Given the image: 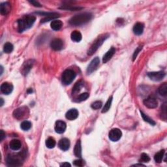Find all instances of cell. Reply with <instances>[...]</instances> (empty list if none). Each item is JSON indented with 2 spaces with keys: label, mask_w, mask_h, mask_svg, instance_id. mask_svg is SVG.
<instances>
[{
  "label": "cell",
  "mask_w": 167,
  "mask_h": 167,
  "mask_svg": "<svg viewBox=\"0 0 167 167\" xmlns=\"http://www.w3.org/2000/svg\"><path fill=\"white\" fill-rule=\"evenodd\" d=\"M1 93L5 95H9L10 94L13 90V86L11 84L8 83V82H4L1 85Z\"/></svg>",
  "instance_id": "12"
},
{
  "label": "cell",
  "mask_w": 167,
  "mask_h": 167,
  "mask_svg": "<svg viewBox=\"0 0 167 167\" xmlns=\"http://www.w3.org/2000/svg\"><path fill=\"white\" fill-rule=\"evenodd\" d=\"M74 153L76 157H81V156H82V147H81L80 140H78V141H77V142H76V145H75L74 149Z\"/></svg>",
  "instance_id": "22"
},
{
  "label": "cell",
  "mask_w": 167,
  "mask_h": 167,
  "mask_svg": "<svg viewBox=\"0 0 167 167\" xmlns=\"http://www.w3.org/2000/svg\"><path fill=\"white\" fill-rule=\"evenodd\" d=\"M21 129L24 130H28L31 129V123L29 121H24L20 125Z\"/></svg>",
  "instance_id": "31"
},
{
  "label": "cell",
  "mask_w": 167,
  "mask_h": 167,
  "mask_svg": "<svg viewBox=\"0 0 167 167\" xmlns=\"http://www.w3.org/2000/svg\"><path fill=\"white\" fill-rule=\"evenodd\" d=\"M13 50V45L11 44V43H7L5 44L3 47V51L7 53V54H9V53L12 52Z\"/></svg>",
  "instance_id": "30"
},
{
  "label": "cell",
  "mask_w": 167,
  "mask_h": 167,
  "mask_svg": "<svg viewBox=\"0 0 167 167\" xmlns=\"http://www.w3.org/2000/svg\"><path fill=\"white\" fill-rule=\"evenodd\" d=\"M133 166H144V165H143V164H134V165Z\"/></svg>",
  "instance_id": "43"
},
{
  "label": "cell",
  "mask_w": 167,
  "mask_h": 167,
  "mask_svg": "<svg viewBox=\"0 0 167 167\" xmlns=\"http://www.w3.org/2000/svg\"><path fill=\"white\" fill-rule=\"evenodd\" d=\"M60 9H66V10H71V11H77V10H80V9H82V7H72L70 5H65L64 7H61Z\"/></svg>",
  "instance_id": "33"
},
{
  "label": "cell",
  "mask_w": 167,
  "mask_h": 167,
  "mask_svg": "<svg viewBox=\"0 0 167 167\" xmlns=\"http://www.w3.org/2000/svg\"><path fill=\"white\" fill-rule=\"evenodd\" d=\"M11 11V5L8 2H5L0 5V12L3 15H7Z\"/></svg>",
  "instance_id": "17"
},
{
  "label": "cell",
  "mask_w": 167,
  "mask_h": 167,
  "mask_svg": "<svg viewBox=\"0 0 167 167\" xmlns=\"http://www.w3.org/2000/svg\"><path fill=\"white\" fill-rule=\"evenodd\" d=\"M140 161L144 162V163H147V162L150 161V157L147 154L143 153H142L141 156H140Z\"/></svg>",
  "instance_id": "36"
},
{
  "label": "cell",
  "mask_w": 167,
  "mask_h": 167,
  "mask_svg": "<svg viewBox=\"0 0 167 167\" xmlns=\"http://www.w3.org/2000/svg\"><path fill=\"white\" fill-rule=\"evenodd\" d=\"M50 47L54 50H60L64 47V43L60 39H54L50 43Z\"/></svg>",
  "instance_id": "11"
},
{
  "label": "cell",
  "mask_w": 167,
  "mask_h": 167,
  "mask_svg": "<svg viewBox=\"0 0 167 167\" xmlns=\"http://www.w3.org/2000/svg\"><path fill=\"white\" fill-rule=\"evenodd\" d=\"M100 63V59L98 57H96L90 62V64L88 65V68H87V73L91 74L92 73L93 71L97 69V67Z\"/></svg>",
  "instance_id": "10"
},
{
  "label": "cell",
  "mask_w": 167,
  "mask_h": 167,
  "mask_svg": "<svg viewBox=\"0 0 167 167\" xmlns=\"http://www.w3.org/2000/svg\"><path fill=\"white\" fill-rule=\"evenodd\" d=\"M158 92L162 96H166L167 95V84L166 82L160 86L158 89Z\"/></svg>",
  "instance_id": "26"
},
{
  "label": "cell",
  "mask_w": 167,
  "mask_h": 167,
  "mask_svg": "<svg viewBox=\"0 0 167 167\" xmlns=\"http://www.w3.org/2000/svg\"><path fill=\"white\" fill-rule=\"evenodd\" d=\"M142 49V47L141 46V47H138L136 50H135V52H134V54H133V60L134 61V60L136 59L137 57V55L138 54H139V53L141 51V50Z\"/></svg>",
  "instance_id": "38"
},
{
  "label": "cell",
  "mask_w": 167,
  "mask_h": 167,
  "mask_svg": "<svg viewBox=\"0 0 167 167\" xmlns=\"http://www.w3.org/2000/svg\"><path fill=\"white\" fill-rule=\"evenodd\" d=\"M164 150H161L160 151L157 153L154 156V159L155 161L157 163H160L163 161V159L164 157Z\"/></svg>",
  "instance_id": "24"
},
{
  "label": "cell",
  "mask_w": 167,
  "mask_h": 167,
  "mask_svg": "<svg viewBox=\"0 0 167 167\" xmlns=\"http://www.w3.org/2000/svg\"><path fill=\"white\" fill-rule=\"evenodd\" d=\"M65 117L67 120H76L77 118L78 117V110L75 108H72V109L69 110L68 112L65 114Z\"/></svg>",
  "instance_id": "15"
},
{
  "label": "cell",
  "mask_w": 167,
  "mask_h": 167,
  "mask_svg": "<svg viewBox=\"0 0 167 167\" xmlns=\"http://www.w3.org/2000/svg\"><path fill=\"white\" fill-rule=\"evenodd\" d=\"M108 136H109V139L112 140V141L117 142L121 139V137H122V133L121 131V130H120L119 129L115 128V129H112L110 130Z\"/></svg>",
  "instance_id": "8"
},
{
  "label": "cell",
  "mask_w": 167,
  "mask_h": 167,
  "mask_svg": "<svg viewBox=\"0 0 167 167\" xmlns=\"http://www.w3.org/2000/svg\"><path fill=\"white\" fill-rule=\"evenodd\" d=\"M0 100H1V106H3V99L2 98H1L0 99Z\"/></svg>",
  "instance_id": "42"
},
{
  "label": "cell",
  "mask_w": 167,
  "mask_h": 167,
  "mask_svg": "<svg viewBox=\"0 0 167 167\" xmlns=\"http://www.w3.org/2000/svg\"><path fill=\"white\" fill-rule=\"evenodd\" d=\"M71 38L74 42H80L82 40V34L78 31H74L71 33Z\"/></svg>",
  "instance_id": "23"
},
{
  "label": "cell",
  "mask_w": 167,
  "mask_h": 167,
  "mask_svg": "<svg viewBox=\"0 0 167 167\" xmlns=\"http://www.w3.org/2000/svg\"><path fill=\"white\" fill-rule=\"evenodd\" d=\"M102 105H103L102 102H101V101H97L92 103V105H91V108L95 110H97V109H99V108H101Z\"/></svg>",
  "instance_id": "34"
},
{
  "label": "cell",
  "mask_w": 167,
  "mask_h": 167,
  "mask_svg": "<svg viewBox=\"0 0 167 167\" xmlns=\"http://www.w3.org/2000/svg\"><path fill=\"white\" fill-rule=\"evenodd\" d=\"M161 117L164 121L166 120V103H164L161 106Z\"/></svg>",
  "instance_id": "32"
},
{
  "label": "cell",
  "mask_w": 167,
  "mask_h": 167,
  "mask_svg": "<svg viewBox=\"0 0 167 167\" xmlns=\"http://www.w3.org/2000/svg\"><path fill=\"white\" fill-rule=\"evenodd\" d=\"M36 20L35 16L31 15H26L17 21L18 31L19 32H23L28 29L30 28Z\"/></svg>",
  "instance_id": "1"
},
{
  "label": "cell",
  "mask_w": 167,
  "mask_h": 167,
  "mask_svg": "<svg viewBox=\"0 0 167 167\" xmlns=\"http://www.w3.org/2000/svg\"><path fill=\"white\" fill-rule=\"evenodd\" d=\"M63 26V23L61 20H54L50 24V26L53 30L54 31H59L62 28Z\"/></svg>",
  "instance_id": "21"
},
{
  "label": "cell",
  "mask_w": 167,
  "mask_h": 167,
  "mask_svg": "<svg viewBox=\"0 0 167 167\" xmlns=\"http://www.w3.org/2000/svg\"><path fill=\"white\" fill-rule=\"evenodd\" d=\"M144 105L149 108H156L158 106V101L153 96H149L144 101Z\"/></svg>",
  "instance_id": "9"
},
{
  "label": "cell",
  "mask_w": 167,
  "mask_h": 167,
  "mask_svg": "<svg viewBox=\"0 0 167 167\" xmlns=\"http://www.w3.org/2000/svg\"><path fill=\"white\" fill-rule=\"evenodd\" d=\"M23 161L24 157L20 154H9L6 159L7 165L9 166H20Z\"/></svg>",
  "instance_id": "3"
},
{
  "label": "cell",
  "mask_w": 167,
  "mask_h": 167,
  "mask_svg": "<svg viewBox=\"0 0 167 167\" xmlns=\"http://www.w3.org/2000/svg\"><path fill=\"white\" fill-rule=\"evenodd\" d=\"M116 52V49L114 47H112L110 49L108 50V51L106 53V54L104 55L103 58V62L104 64H106L107 63L109 60L112 57V56L114 55Z\"/></svg>",
  "instance_id": "19"
},
{
  "label": "cell",
  "mask_w": 167,
  "mask_h": 167,
  "mask_svg": "<svg viewBox=\"0 0 167 167\" xmlns=\"http://www.w3.org/2000/svg\"><path fill=\"white\" fill-rule=\"evenodd\" d=\"M88 97H89V93H84L80 94V95L78 96V97L77 98V99H78V101H79V102H81V101H84L86 100Z\"/></svg>",
  "instance_id": "35"
},
{
  "label": "cell",
  "mask_w": 167,
  "mask_h": 167,
  "mask_svg": "<svg viewBox=\"0 0 167 167\" xmlns=\"http://www.w3.org/2000/svg\"><path fill=\"white\" fill-rule=\"evenodd\" d=\"M58 146L63 151H67L70 147V142L69 139H62L59 140L58 143Z\"/></svg>",
  "instance_id": "16"
},
{
  "label": "cell",
  "mask_w": 167,
  "mask_h": 167,
  "mask_svg": "<svg viewBox=\"0 0 167 167\" xmlns=\"http://www.w3.org/2000/svg\"><path fill=\"white\" fill-rule=\"evenodd\" d=\"M0 69H1V75L2 74H3V67L1 66V68H0Z\"/></svg>",
  "instance_id": "44"
},
{
  "label": "cell",
  "mask_w": 167,
  "mask_h": 167,
  "mask_svg": "<svg viewBox=\"0 0 167 167\" xmlns=\"http://www.w3.org/2000/svg\"><path fill=\"white\" fill-rule=\"evenodd\" d=\"M29 114V109L26 106H22L16 109L13 112V116L16 119L21 120L23 119L26 116H27Z\"/></svg>",
  "instance_id": "6"
},
{
  "label": "cell",
  "mask_w": 167,
  "mask_h": 167,
  "mask_svg": "<svg viewBox=\"0 0 167 167\" xmlns=\"http://www.w3.org/2000/svg\"><path fill=\"white\" fill-rule=\"evenodd\" d=\"M33 65V61L31 59L28 60L27 62H26L24 63L23 66L22 67V73L24 75H27L28 74V72H30L31 69L32 68Z\"/></svg>",
  "instance_id": "13"
},
{
  "label": "cell",
  "mask_w": 167,
  "mask_h": 167,
  "mask_svg": "<svg viewBox=\"0 0 167 167\" xmlns=\"http://www.w3.org/2000/svg\"><path fill=\"white\" fill-rule=\"evenodd\" d=\"M31 4H32L33 6H35V7H41V5L39 3V2L37 1H29Z\"/></svg>",
  "instance_id": "39"
},
{
  "label": "cell",
  "mask_w": 167,
  "mask_h": 167,
  "mask_svg": "<svg viewBox=\"0 0 167 167\" xmlns=\"http://www.w3.org/2000/svg\"><path fill=\"white\" fill-rule=\"evenodd\" d=\"M108 37H109V34H108V33H106V34H103L102 35L99 36V37L95 41V42L93 43V45L91 46V47L89 48V49L88 51V54L89 55H93Z\"/></svg>",
  "instance_id": "4"
},
{
  "label": "cell",
  "mask_w": 167,
  "mask_h": 167,
  "mask_svg": "<svg viewBox=\"0 0 167 167\" xmlns=\"http://www.w3.org/2000/svg\"><path fill=\"white\" fill-rule=\"evenodd\" d=\"M112 97H110L108 99V100L106 101V103L105 105V106H104L103 109L102 110L103 113L108 112V111L110 110V108L111 107V105H112Z\"/></svg>",
  "instance_id": "29"
},
{
  "label": "cell",
  "mask_w": 167,
  "mask_h": 167,
  "mask_svg": "<svg viewBox=\"0 0 167 167\" xmlns=\"http://www.w3.org/2000/svg\"><path fill=\"white\" fill-rule=\"evenodd\" d=\"M22 144L19 140L14 139L11 140L10 144H9V146L11 149L14 150V151H17V150L20 149L21 148Z\"/></svg>",
  "instance_id": "20"
},
{
  "label": "cell",
  "mask_w": 167,
  "mask_h": 167,
  "mask_svg": "<svg viewBox=\"0 0 167 167\" xmlns=\"http://www.w3.org/2000/svg\"><path fill=\"white\" fill-rule=\"evenodd\" d=\"M92 18L91 14L88 13H82L75 15L73 17H72L69 20V24L72 26H82L83 24L88 23L89 21L91 20Z\"/></svg>",
  "instance_id": "2"
},
{
  "label": "cell",
  "mask_w": 167,
  "mask_h": 167,
  "mask_svg": "<svg viewBox=\"0 0 167 167\" xmlns=\"http://www.w3.org/2000/svg\"><path fill=\"white\" fill-rule=\"evenodd\" d=\"M144 24L140 22H138L133 27V32L135 35H140L142 34L144 31Z\"/></svg>",
  "instance_id": "18"
},
{
  "label": "cell",
  "mask_w": 167,
  "mask_h": 167,
  "mask_svg": "<svg viewBox=\"0 0 167 167\" xmlns=\"http://www.w3.org/2000/svg\"><path fill=\"white\" fill-rule=\"evenodd\" d=\"M55 144H56L55 140L52 137H49L47 140H46V146H47L48 148L50 149L54 148L55 146Z\"/></svg>",
  "instance_id": "27"
},
{
  "label": "cell",
  "mask_w": 167,
  "mask_h": 167,
  "mask_svg": "<svg viewBox=\"0 0 167 167\" xmlns=\"http://www.w3.org/2000/svg\"><path fill=\"white\" fill-rule=\"evenodd\" d=\"M61 166H71V164L69 163H64L61 164Z\"/></svg>",
  "instance_id": "41"
},
{
  "label": "cell",
  "mask_w": 167,
  "mask_h": 167,
  "mask_svg": "<svg viewBox=\"0 0 167 167\" xmlns=\"http://www.w3.org/2000/svg\"><path fill=\"white\" fill-rule=\"evenodd\" d=\"M73 163L74 165L76 166H83L84 164H85L84 161L83 160H82V159H77V160H75Z\"/></svg>",
  "instance_id": "37"
},
{
  "label": "cell",
  "mask_w": 167,
  "mask_h": 167,
  "mask_svg": "<svg viewBox=\"0 0 167 167\" xmlns=\"http://www.w3.org/2000/svg\"><path fill=\"white\" fill-rule=\"evenodd\" d=\"M83 86H84L83 81L80 80L78 82H77L75 84L74 86L73 87V89H72V93H76L79 92Z\"/></svg>",
  "instance_id": "25"
},
{
  "label": "cell",
  "mask_w": 167,
  "mask_h": 167,
  "mask_svg": "<svg viewBox=\"0 0 167 167\" xmlns=\"http://www.w3.org/2000/svg\"><path fill=\"white\" fill-rule=\"evenodd\" d=\"M5 133L3 132V130H1V141H2V140H3V139L5 138Z\"/></svg>",
  "instance_id": "40"
},
{
  "label": "cell",
  "mask_w": 167,
  "mask_h": 167,
  "mask_svg": "<svg viewBox=\"0 0 167 167\" xmlns=\"http://www.w3.org/2000/svg\"><path fill=\"white\" fill-rule=\"evenodd\" d=\"M140 114H141L142 117V118H143V120L145 121V122L149 123V124H151V125H156V122H155L153 120L151 119V118H150L149 117H148V116H147L146 114H145L141 110H140Z\"/></svg>",
  "instance_id": "28"
},
{
  "label": "cell",
  "mask_w": 167,
  "mask_h": 167,
  "mask_svg": "<svg viewBox=\"0 0 167 167\" xmlns=\"http://www.w3.org/2000/svg\"><path fill=\"white\" fill-rule=\"evenodd\" d=\"M147 76L151 80L158 82L161 81L165 76V72L164 71H158V72H151L147 73Z\"/></svg>",
  "instance_id": "7"
},
{
  "label": "cell",
  "mask_w": 167,
  "mask_h": 167,
  "mask_svg": "<svg viewBox=\"0 0 167 167\" xmlns=\"http://www.w3.org/2000/svg\"><path fill=\"white\" fill-rule=\"evenodd\" d=\"M67 125L66 123L63 121H57L55 124V132L59 133V134H62L65 132V129H66Z\"/></svg>",
  "instance_id": "14"
},
{
  "label": "cell",
  "mask_w": 167,
  "mask_h": 167,
  "mask_svg": "<svg viewBox=\"0 0 167 167\" xmlns=\"http://www.w3.org/2000/svg\"><path fill=\"white\" fill-rule=\"evenodd\" d=\"M76 77V73L71 69H67L63 72L62 76V80L63 84L65 85H69L71 84Z\"/></svg>",
  "instance_id": "5"
}]
</instances>
